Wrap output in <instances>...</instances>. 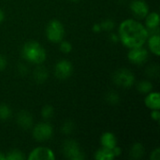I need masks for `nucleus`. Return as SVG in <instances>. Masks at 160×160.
<instances>
[{
  "label": "nucleus",
  "instance_id": "obj_6",
  "mask_svg": "<svg viewBox=\"0 0 160 160\" xmlns=\"http://www.w3.org/2000/svg\"><path fill=\"white\" fill-rule=\"evenodd\" d=\"M32 134H33L34 139L37 142H43L49 141L52 138L53 134V129L51 124L47 122H42V123L37 124L34 127Z\"/></svg>",
  "mask_w": 160,
  "mask_h": 160
},
{
  "label": "nucleus",
  "instance_id": "obj_21",
  "mask_svg": "<svg viewBox=\"0 0 160 160\" xmlns=\"http://www.w3.org/2000/svg\"><path fill=\"white\" fill-rule=\"evenodd\" d=\"M11 109L5 103L0 104V120H8L11 116Z\"/></svg>",
  "mask_w": 160,
  "mask_h": 160
},
{
  "label": "nucleus",
  "instance_id": "obj_9",
  "mask_svg": "<svg viewBox=\"0 0 160 160\" xmlns=\"http://www.w3.org/2000/svg\"><path fill=\"white\" fill-rule=\"evenodd\" d=\"M129 8L133 16L139 20L144 19L149 13V7L144 0H133Z\"/></svg>",
  "mask_w": 160,
  "mask_h": 160
},
{
  "label": "nucleus",
  "instance_id": "obj_26",
  "mask_svg": "<svg viewBox=\"0 0 160 160\" xmlns=\"http://www.w3.org/2000/svg\"><path fill=\"white\" fill-rule=\"evenodd\" d=\"M59 50H60L61 52L68 54V53H69L72 51V45H71L70 42L63 39V40H61L59 42Z\"/></svg>",
  "mask_w": 160,
  "mask_h": 160
},
{
  "label": "nucleus",
  "instance_id": "obj_19",
  "mask_svg": "<svg viewBox=\"0 0 160 160\" xmlns=\"http://www.w3.org/2000/svg\"><path fill=\"white\" fill-rule=\"evenodd\" d=\"M154 85L150 81L147 80H143L141 81L138 84H137V90L141 93V94H148L151 91H153Z\"/></svg>",
  "mask_w": 160,
  "mask_h": 160
},
{
  "label": "nucleus",
  "instance_id": "obj_22",
  "mask_svg": "<svg viewBox=\"0 0 160 160\" xmlns=\"http://www.w3.org/2000/svg\"><path fill=\"white\" fill-rule=\"evenodd\" d=\"M41 115L45 120H50L54 115V109L51 105H45L41 110Z\"/></svg>",
  "mask_w": 160,
  "mask_h": 160
},
{
  "label": "nucleus",
  "instance_id": "obj_8",
  "mask_svg": "<svg viewBox=\"0 0 160 160\" xmlns=\"http://www.w3.org/2000/svg\"><path fill=\"white\" fill-rule=\"evenodd\" d=\"M148 51L143 46L131 48L128 52V59L134 65H142L148 59Z\"/></svg>",
  "mask_w": 160,
  "mask_h": 160
},
{
  "label": "nucleus",
  "instance_id": "obj_7",
  "mask_svg": "<svg viewBox=\"0 0 160 160\" xmlns=\"http://www.w3.org/2000/svg\"><path fill=\"white\" fill-rule=\"evenodd\" d=\"M73 72V66L67 59L59 60L54 67V75L59 80H68Z\"/></svg>",
  "mask_w": 160,
  "mask_h": 160
},
{
  "label": "nucleus",
  "instance_id": "obj_2",
  "mask_svg": "<svg viewBox=\"0 0 160 160\" xmlns=\"http://www.w3.org/2000/svg\"><path fill=\"white\" fill-rule=\"evenodd\" d=\"M22 56L28 63L41 65L46 60L47 53L40 43L35 40H29L22 48Z\"/></svg>",
  "mask_w": 160,
  "mask_h": 160
},
{
  "label": "nucleus",
  "instance_id": "obj_31",
  "mask_svg": "<svg viewBox=\"0 0 160 160\" xmlns=\"http://www.w3.org/2000/svg\"><path fill=\"white\" fill-rule=\"evenodd\" d=\"M112 152H113V154H114V157L115 158H117V157H119L120 155H121V153H122V150H121V148L119 147V146H115L114 148H112Z\"/></svg>",
  "mask_w": 160,
  "mask_h": 160
},
{
  "label": "nucleus",
  "instance_id": "obj_37",
  "mask_svg": "<svg viewBox=\"0 0 160 160\" xmlns=\"http://www.w3.org/2000/svg\"><path fill=\"white\" fill-rule=\"evenodd\" d=\"M70 1H78V0H70Z\"/></svg>",
  "mask_w": 160,
  "mask_h": 160
},
{
  "label": "nucleus",
  "instance_id": "obj_11",
  "mask_svg": "<svg viewBox=\"0 0 160 160\" xmlns=\"http://www.w3.org/2000/svg\"><path fill=\"white\" fill-rule=\"evenodd\" d=\"M145 19V27L149 32H153V34H158L159 32V15L158 12H151L146 15ZM152 35V34H150Z\"/></svg>",
  "mask_w": 160,
  "mask_h": 160
},
{
  "label": "nucleus",
  "instance_id": "obj_17",
  "mask_svg": "<svg viewBox=\"0 0 160 160\" xmlns=\"http://www.w3.org/2000/svg\"><path fill=\"white\" fill-rule=\"evenodd\" d=\"M115 157L112 152V149L101 147L95 153V159L97 160H112Z\"/></svg>",
  "mask_w": 160,
  "mask_h": 160
},
{
  "label": "nucleus",
  "instance_id": "obj_10",
  "mask_svg": "<svg viewBox=\"0 0 160 160\" xmlns=\"http://www.w3.org/2000/svg\"><path fill=\"white\" fill-rule=\"evenodd\" d=\"M28 160H54L55 156L52 149L48 147H37L28 156Z\"/></svg>",
  "mask_w": 160,
  "mask_h": 160
},
{
  "label": "nucleus",
  "instance_id": "obj_27",
  "mask_svg": "<svg viewBox=\"0 0 160 160\" xmlns=\"http://www.w3.org/2000/svg\"><path fill=\"white\" fill-rule=\"evenodd\" d=\"M100 27H101V30H104V31H112L113 28H114V22L111 19H107V20H104L103 22H101L100 23Z\"/></svg>",
  "mask_w": 160,
  "mask_h": 160
},
{
  "label": "nucleus",
  "instance_id": "obj_29",
  "mask_svg": "<svg viewBox=\"0 0 160 160\" xmlns=\"http://www.w3.org/2000/svg\"><path fill=\"white\" fill-rule=\"evenodd\" d=\"M151 118H152L154 121L158 122L160 120L159 110H152V112H151Z\"/></svg>",
  "mask_w": 160,
  "mask_h": 160
},
{
  "label": "nucleus",
  "instance_id": "obj_25",
  "mask_svg": "<svg viewBox=\"0 0 160 160\" xmlns=\"http://www.w3.org/2000/svg\"><path fill=\"white\" fill-rule=\"evenodd\" d=\"M74 128H75L74 123L72 121H70V120H68V121H66L62 125V127H61V132L64 133V134H66V135H69V134H71L73 132Z\"/></svg>",
  "mask_w": 160,
  "mask_h": 160
},
{
  "label": "nucleus",
  "instance_id": "obj_35",
  "mask_svg": "<svg viewBox=\"0 0 160 160\" xmlns=\"http://www.w3.org/2000/svg\"><path fill=\"white\" fill-rule=\"evenodd\" d=\"M5 19V13L2 8H0V22H2Z\"/></svg>",
  "mask_w": 160,
  "mask_h": 160
},
{
  "label": "nucleus",
  "instance_id": "obj_23",
  "mask_svg": "<svg viewBox=\"0 0 160 160\" xmlns=\"http://www.w3.org/2000/svg\"><path fill=\"white\" fill-rule=\"evenodd\" d=\"M105 100H106L108 103L112 104V105H115V104H117V103L120 101V97H119V95H118L116 92H114V91H110V92H108V93L106 94Z\"/></svg>",
  "mask_w": 160,
  "mask_h": 160
},
{
  "label": "nucleus",
  "instance_id": "obj_12",
  "mask_svg": "<svg viewBox=\"0 0 160 160\" xmlns=\"http://www.w3.org/2000/svg\"><path fill=\"white\" fill-rule=\"evenodd\" d=\"M16 123L20 128L23 129H29L34 124L33 115L27 111H21L16 116Z\"/></svg>",
  "mask_w": 160,
  "mask_h": 160
},
{
  "label": "nucleus",
  "instance_id": "obj_20",
  "mask_svg": "<svg viewBox=\"0 0 160 160\" xmlns=\"http://www.w3.org/2000/svg\"><path fill=\"white\" fill-rule=\"evenodd\" d=\"M5 159L6 160H23L24 159V155L22 154V151L18 149H12L8 151L5 155Z\"/></svg>",
  "mask_w": 160,
  "mask_h": 160
},
{
  "label": "nucleus",
  "instance_id": "obj_16",
  "mask_svg": "<svg viewBox=\"0 0 160 160\" xmlns=\"http://www.w3.org/2000/svg\"><path fill=\"white\" fill-rule=\"evenodd\" d=\"M33 78L36 82L38 83H44L49 78L48 69L42 66H38L33 72Z\"/></svg>",
  "mask_w": 160,
  "mask_h": 160
},
{
  "label": "nucleus",
  "instance_id": "obj_18",
  "mask_svg": "<svg viewBox=\"0 0 160 160\" xmlns=\"http://www.w3.org/2000/svg\"><path fill=\"white\" fill-rule=\"evenodd\" d=\"M144 152H145L144 146L140 142H135L130 148L129 156L133 159H140L144 155Z\"/></svg>",
  "mask_w": 160,
  "mask_h": 160
},
{
  "label": "nucleus",
  "instance_id": "obj_30",
  "mask_svg": "<svg viewBox=\"0 0 160 160\" xmlns=\"http://www.w3.org/2000/svg\"><path fill=\"white\" fill-rule=\"evenodd\" d=\"M7 59L4 55L0 54V71H3L7 68Z\"/></svg>",
  "mask_w": 160,
  "mask_h": 160
},
{
  "label": "nucleus",
  "instance_id": "obj_5",
  "mask_svg": "<svg viewBox=\"0 0 160 160\" xmlns=\"http://www.w3.org/2000/svg\"><path fill=\"white\" fill-rule=\"evenodd\" d=\"M63 154L68 159L70 160H82L85 158L79 143L73 140H67L63 143Z\"/></svg>",
  "mask_w": 160,
  "mask_h": 160
},
{
  "label": "nucleus",
  "instance_id": "obj_14",
  "mask_svg": "<svg viewBox=\"0 0 160 160\" xmlns=\"http://www.w3.org/2000/svg\"><path fill=\"white\" fill-rule=\"evenodd\" d=\"M147 43H148V47L150 52L155 54L156 56H159L160 54V37L159 34H152L149 35L148 38H147Z\"/></svg>",
  "mask_w": 160,
  "mask_h": 160
},
{
  "label": "nucleus",
  "instance_id": "obj_13",
  "mask_svg": "<svg viewBox=\"0 0 160 160\" xmlns=\"http://www.w3.org/2000/svg\"><path fill=\"white\" fill-rule=\"evenodd\" d=\"M144 103L148 109L152 110H160V95L158 92H150L146 94L144 98Z\"/></svg>",
  "mask_w": 160,
  "mask_h": 160
},
{
  "label": "nucleus",
  "instance_id": "obj_36",
  "mask_svg": "<svg viewBox=\"0 0 160 160\" xmlns=\"http://www.w3.org/2000/svg\"><path fill=\"white\" fill-rule=\"evenodd\" d=\"M0 160H6L5 159V155L2 152H0Z\"/></svg>",
  "mask_w": 160,
  "mask_h": 160
},
{
  "label": "nucleus",
  "instance_id": "obj_34",
  "mask_svg": "<svg viewBox=\"0 0 160 160\" xmlns=\"http://www.w3.org/2000/svg\"><path fill=\"white\" fill-rule=\"evenodd\" d=\"M110 38H111V40L112 41V42H118V40H119V37H118V35H115V34H111V36H110Z\"/></svg>",
  "mask_w": 160,
  "mask_h": 160
},
{
  "label": "nucleus",
  "instance_id": "obj_33",
  "mask_svg": "<svg viewBox=\"0 0 160 160\" xmlns=\"http://www.w3.org/2000/svg\"><path fill=\"white\" fill-rule=\"evenodd\" d=\"M93 31L95 32V33H99L100 31H101V27H100V24L99 23H96V24H94L93 25Z\"/></svg>",
  "mask_w": 160,
  "mask_h": 160
},
{
  "label": "nucleus",
  "instance_id": "obj_24",
  "mask_svg": "<svg viewBox=\"0 0 160 160\" xmlns=\"http://www.w3.org/2000/svg\"><path fill=\"white\" fill-rule=\"evenodd\" d=\"M159 66L154 64V65H151V66H149V67L147 68V69H146V74H147L148 77L156 79V78H158V77L159 76Z\"/></svg>",
  "mask_w": 160,
  "mask_h": 160
},
{
  "label": "nucleus",
  "instance_id": "obj_32",
  "mask_svg": "<svg viewBox=\"0 0 160 160\" xmlns=\"http://www.w3.org/2000/svg\"><path fill=\"white\" fill-rule=\"evenodd\" d=\"M27 70H28V68H27V67H25L24 65H21V66L19 67V72H21L22 75L26 74V73H27Z\"/></svg>",
  "mask_w": 160,
  "mask_h": 160
},
{
  "label": "nucleus",
  "instance_id": "obj_3",
  "mask_svg": "<svg viewBox=\"0 0 160 160\" xmlns=\"http://www.w3.org/2000/svg\"><path fill=\"white\" fill-rule=\"evenodd\" d=\"M46 37L48 40L52 43H59L63 40L65 37V27L63 23L58 20L50 21L46 27Z\"/></svg>",
  "mask_w": 160,
  "mask_h": 160
},
{
  "label": "nucleus",
  "instance_id": "obj_4",
  "mask_svg": "<svg viewBox=\"0 0 160 160\" xmlns=\"http://www.w3.org/2000/svg\"><path fill=\"white\" fill-rule=\"evenodd\" d=\"M112 81L119 87L129 88L135 83V76L129 69L120 68L113 73Z\"/></svg>",
  "mask_w": 160,
  "mask_h": 160
},
{
  "label": "nucleus",
  "instance_id": "obj_28",
  "mask_svg": "<svg viewBox=\"0 0 160 160\" xmlns=\"http://www.w3.org/2000/svg\"><path fill=\"white\" fill-rule=\"evenodd\" d=\"M150 159L151 160H160V149L157 148L155 149L151 155H150Z\"/></svg>",
  "mask_w": 160,
  "mask_h": 160
},
{
  "label": "nucleus",
  "instance_id": "obj_15",
  "mask_svg": "<svg viewBox=\"0 0 160 160\" xmlns=\"http://www.w3.org/2000/svg\"><path fill=\"white\" fill-rule=\"evenodd\" d=\"M101 147L107 149H112L117 145V139L115 135L112 132H105L100 138Z\"/></svg>",
  "mask_w": 160,
  "mask_h": 160
},
{
  "label": "nucleus",
  "instance_id": "obj_1",
  "mask_svg": "<svg viewBox=\"0 0 160 160\" xmlns=\"http://www.w3.org/2000/svg\"><path fill=\"white\" fill-rule=\"evenodd\" d=\"M119 40L128 49L143 46L149 37L144 25L134 19L123 21L118 28Z\"/></svg>",
  "mask_w": 160,
  "mask_h": 160
}]
</instances>
